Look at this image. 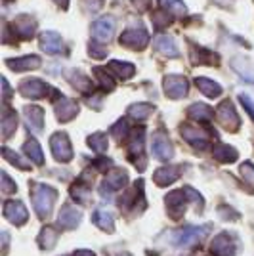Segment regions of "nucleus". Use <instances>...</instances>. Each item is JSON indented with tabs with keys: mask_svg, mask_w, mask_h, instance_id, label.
I'll list each match as a JSON object with an SVG mask.
<instances>
[{
	"mask_svg": "<svg viewBox=\"0 0 254 256\" xmlns=\"http://www.w3.org/2000/svg\"><path fill=\"white\" fill-rule=\"evenodd\" d=\"M56 197H58V192L54 188L44 184H32V204L40 218H46L50 214Z\"/></svg>",
	"mask_w": 254,
	"mask_h": 256,
	"instance_id": "1",
	"label": "nucleus"
},
{
	"mask_svg": "<svg viewBox=\"0 0 254 256\" xmlns=\"http://www.w3.org/2000/svg\"><path fill=\"white\" fill-rule=\"evenodd\" d=\"M148 42L149 32L142 23L124 29V31L120 32V36H118V44L124 46V48H130V50H144L148 46Z\"/></svg>",
	"mask_w": 254,
	"mask_h": 256,
	"instance_id": "2",
	"label": "nucleus"
},
{
	"mask_svg": "<svg viewBox=\"0 0 254 256\" xmlns=\"http://www.w3.org/2000/svg\"><path fill=\"white\" fill-rule=\"evenodd\" d=\"M208 234V228H193V226H188L184 230H176L168 234V241L174 246H191L195 243L201 241V237Z\"/></svg>",
	"mask_w": 254,
	"mask_h": 256,
	"instance_id": "3",
	"label": "nucleus"
},
{
	"mask_svg": "<svg viewBox=\"0 0 254 256\" xmlns=\"http://www.w3.org/2000/svg\"><path fill=\"white\" fill-rule=\"evenodd\" d=\"M216 118L230 132H237L239 126H241V118H239V115H237V111H235V107H233L230 100H224L222 104L216 107Z\"/></svg>",
	"mask_w": 254,
	"mask_h": 256,
	"instance_id": "4",
	"label": "nucleus"
},
{
	"mask_svg": "<svg viewBox=\"0 0 254 256\" xmlns=\"http://www.w3.org/2000/svg\"><path fill=\"white\" fill-rule=\"evenodd\" d=\"M50 148L56 160L60 162H69L73 159V148H71V142L67 138L65 132H56L52 138H50Z\"/></svg>",
	"mask_w": 254,
	"mask_h": 256,
	"instance_id": "5",
	"label": "nucleus"
},
{
	"mask_svg": "<svg viewBox=\"0 0 254 256\" xmlns=\"http://www.w3.org/2000/svg\"><path fill=\"white\" fill-rule=\"evenodd\" d=\"M162 88H164V94L170 100H182L184 96H188L190 82H188L186 76L182 75H166L162 80Z\"/></svg>",
	"mask_w": 254,
	"mask_h": 256,
	"instance_id": "6",
	"label": "nucleus"
},
{
	"mask_svg": "<svg viewBox=\"0 0 254 256\" xmlns=\"http://www.w3.org/2000/svg\"><path fill=\"white\" fill-rule=\"evenodd\" d=\"M115 34V20L111 16H102L92 23V38L98 44H106Z\"/></svg>",
	"mask_w": 254,
	"mask_h": 256,
	"instance_id": "7",
	"label": "nucleus"
},
{
	"mask_svg": "<svg viewBox=\"0 0 254 256\" xmlns=\"http://www.w3.org/2000/svg\"><path fill=\"white\" fill-rule=\"evenodd\" d=\"M50 92V86L42 82L40 78H25L20 84V94L23 98H29V100H40L46 98V94Z\"/></svg>",
	"mask_w": 254,
	"mask_h": 256,
	"instance_id": "8",
	"label": "nucleus"
},
{
	"mask_svg": "<svg viewBox=\"0 0 254 256\" xmlns=\"http://www.w3.org/2000/svg\"><path fill=\"white\" fill-rule=\"evenodd\" d=\"M151 151L159 160H168L174 155V148L164 132H155L151 138Z\"/></svg>",
	"mask_w": 254,
	"mask_h": 256,
	"instance_id": "9",
	"label": "nucleus"
},
{
	"mask_svg": "<svg viewBox=\"0 0 254 256\" xmlns=\"http://www.w3.org/2000/svg\"><path fill=\"white\" fill-rule=\"evenodd\" d=\"M12 27H14V32H16L20 38H23V40H29V38H32V36H34V31H36V22L32 20L31 16L22 14V16L14 18Z\"/></svg>",
	"mask_w": 254,
	"mask_h": 256,
	"instance_id": "10",
	"label": "nucleus"
},
{
	"mask_svg": "<svg viewBox=\"0 0 254 256\" xmlns=\"http://www.w3.org/2000/svg\"><path fill=\"white\" fill-rule=\"evenodd\" d=\"M56 117L58 120H62V122H69V120H73L76 115H78V106H76V102H73L71 98L67 96H60V100L56 102Z\"/></svg>",
	"mask_w": 254,
	"mask_h": 256,
	"instance_id": "11",
	"label": "nucleus"
},
{
	"mask_svg": "<svg viewBox=\"0 0 254 256\" xmlns=\"http://www.w3.org/2000/svg\"><path fill=\"white\" fill-rule=\"evenodd\" d=\"M182 138L186 140V142H190L193 148H199V150H204L208 146V134L202 128L184 124L182 126Z\"/></svg>",
	"mask_w": 254,
	"mask_h": 256,
	"instance_id": "12",
	"label": "nucleus"
},
{
	"mask_svg": "<svg viewBox=\"0 0 254 256\" xmlns=\"http://www.w3.org/2000/svg\"><path fill=\"white\" fill-rule=\"evenodd\" d=\"M38 40H40V48H42L46 54H50V56L62 54V50H64V38H62L60 32L44 31Z\"/></svg>",
	"mask_w": 254,
	"mask_h": 256,
	"instance_id": "13",
	"label": "nucleus"
},
{
	"mask_svg": "<svg viewBox=\"0 0 254 256\" xmlns=\"http://www.w3.org/2000/svg\"><path fill=\"white\" fill-rule=\"evenodd\" d=\"M6 65L16 73H23V71H32L38 69L42 65V60L38 56H23V58H14V60H6Z\"/></svg>",
	"mask_w": 254,
	"mask_h": 256,
	"instance_id": "14",
	"label": "nucleus"
},
{
	"mask_svg": "<svg viewBox=\"0 0 254 256\" xmlns=\"http://www.w3.org/2000/svg\"><path fill=\"white\" fill-rule=\"evenodd\" d=\"M4 216H6L10 222H14V224L22 226L27 222L29 212H27V208H25L20 201H8V203L4 204Z\"/></svg>",
	"mask_w": 254,
	"mask_h": 256,
	"instance_id": "15",
	"label": "nucleus"
},
{
	"mask_svg": "<svg viewBox=\"0 0 254 256\" xmlns=\"http://www.w3.org/2000/svg\"><path fill=\"white\" fill-rule=\"evenodd\" d=\"M191 48V62L197 65H218L220 58L214 52L206 50V48H201V46H195V44H190Z\"/></svg>",
	"mask_w": 254,
	"mask_h": 256,
	"instance_id": "16",
	"label": "nucleus"
},
{
	"mask_svg": "<svg viewBox=\"0 0 254 256\" xmlns=\"http://www.w3.org/2000/svg\"><path fill=\"white\" fill-rule=\"evenodd\" d=\"M25 122H27L29 130H32L34 134L42 132V128H44V111L40 109V107H36V106L25 107Z\"/></svg>",
	"mask_w": 254,
	"mask_h": 256,
	"instance_id": "17",
	"label": "nucleus"
},
{
	"mask_svg": "<svg viewBox=\"0 0 254 256\" xmlns=\"http://www.w3.org/2000/svg\"><path fill=\"white\" fill-rule=\"evenodd\" d=\"M153 46H155L157 52L162 54V56H166V58H178V56H180L178 44H176V40H174L172 36H168V34H159V36L155 38Z\"/></svg>",
	"mask_w": 254,
	"mask_h": 256,
	"instance_id": "18",
	"label": "nucleus"
},
{
	"mask_svg": "<svg viewBox=\"0 0 254 256\" xmlns=\"http://www.w3.org/2000/svg\"><path fill=\"white\" fill-rule=\"evenodd\" d=\"M128 176L124 170H113L107 174V178L104 180V184H102V193L106 195L111 192H116V190H122V186L126 184Z\"/></svg>",
	"mask_w": 254,
	"mask_h": 256,
	"instance_id": "19",
	"label": "nucleus"
},
{
	"mask_svg": "<svg viewBox=\"0 0 254 256\" xmlns=\"http://www.w3.org/2000/svg\"><path fill=\"white\" fill-rule=\"evenodd\" d=\"M186 197H188V193L186 192L168 193V197H166V206H168L170 214H172L174 218L182 216L184 210H186Z\"/></svg>",
	"mask_w": 254,
	"mask_h": 256,
	"instance_id": "20",
	"label": "nucleus"
},
{
	"mask_svg": "<svg viewBox=\"0 0 254 256\" xmlns=\"http://www.w3.org/2000/svg\"><path fill=\"white\" fill-rule=\"evenodd\" d=\"M232 67L237 75L243 78L244 82L248 84H254V67H250V64L244 60V58H233L232 60Z\"/></svg>",
	"mask_w": 254,
	"mask_h": 256,
	"instance_id": "21",
	"label": "nucleus"
},
{
	"mask_svg": "<svg viewBox=\"0 0 254 256\" xmlns=\"http://www.w3.org/2000/svg\"><path fill=\"white\" fill-rule=\"evenodd\" d=\"M142 153H144V128L134 130V134L130 138V144H128V155H130V159L134 160L136 164H138V157L144 159Z\"/></svg>",
	"mask_w": 254,
	"mask_h": 256,
	"instance_id": "22",
	"label": "nucleus"
},
{
	"mask_svg": "<svg viewBox=\"0 0 254 256\" xmlns=\"http://www.w3.org/2000/svg\"><path fill=\"white\" fill-rule=\"evenodd\" d=\"M180 172H182L180 166H172L170 164V166H162L159 170H155L153 178H155V182L159 186H168V184H172V182H176L180 178Z\"/></svg>",
	"mask_w": 254,
	"mask_h": 256,
	"instance_id": "23",
	"label": "nucleus"
},
{
	"mask_svg": "<svg viewBox=\"0 0 254 256\" xmlns=\"http://www.w3.org/2000/svg\"><path fill=\"white\" fill-rule=\"evenodd\" d=\"M195 86L208 98H218L222 94V86L218 84L216 80H212V78H206V76H197L195 78Z\"/></svg>",
	"mask_w": 254,
	"mask_h": 256,
	"instance_id": "24",
	"label": "nucleus"
},
{
	"mask_svg": "<svg viewBox=\"0 0 254 256\" xmlns=\"http://www.w3.org/2000/svg\"><path fill=\"white\" fill-rule=\"evenodd\" d=\"M109 71L111 73H115L118 78H122V80H128V78H132V76L136 75V67L132 64H128V62H118V60H113V62H109Z\"/></svg>",
	"mask_w": 254,
	"mask_h": 256,
	"instance_id": "25",
	"label": "nucleus"
},
{
	"mask_svg": "<svg viewBox=\"0 0 254 256\" xmlns=\"http://www.w3.org/2000/svg\"><path fill=\"white\" fill-rule=\"evenodd\" d=\"M80 222V212L73 208V206H69V204H65L64 208H62V212H60V224L67 228V230H73L76 228Z\"/></svg>",
	"mask_w": 254,
	"mask_h": 256,
	"instance_id": "26",
	"label": "nucleus"
},
{
	"mask_svg": "<svg viewBox=\"0 0 254 256\" xmlns=\"http://www.w3.org/2000/svg\"><path fill=\"white\" fill-rule=\"evenodd\" d=\"M188 115L195 120H199V122H206L214 117V111H212V107L204 106V104H191L188 107Z\"/></svg>",
	"mask_w": 254,
	"mask_h": 256,
	"instance_id": "27",
	"label": "nucleus"
},
{
	"mask_svg": "<svg viewBox=\"0 0 254 256\" xmlns=\"http://www.w3.org/2000/svg\"><path fill=\"white\" fill-rule=\"evenodd\" d=\"M212 155H214V159L218 160V162H233L239 157L237 150L232 148V146H226V144H218L214 148V151H212Z\"/></svg>",
	"mask_w": 254,
	"mask_h": 256,
	"instance_id": "28",
	"label": "nucleus"
},
{
	"mask_svg": "<svg viewBox=\"0 0 254 256\" xmlns=\"http://www.w3.org/2000/svg\"><path fill=\"white\" fill-rule=\"evenodd\" d=\"M67 80L71 82L73 88H76L78 92H88L90 88H92V80L84 75V73H80V71H69L67 73Z\"/></svg>",
	"mask_w": 254,
	"mask_h": 256,
	"instance_id": "29",
	"label": "nucleus"
},
{
	"mask_svg": "<svg viewBox=\"0 0 254 256\" xmlns=\"http://www.w3.org/2000/svg\"><path fill=\"white\" fill-rule=\"evenodd\" d=\"M16 128H18V115H16V111L6 107L4 113H2V136L10 138L12 134L16 132Z\"/></svg>",
	"mask_w": 254,
	"mask_h": 256,
	"instance_id": "30",
	"label": "nucleus"
},
{
	"mask_svg": "<svg viewBox=\"0 0 254 256\" xmlns=\"http://www.w3.org/2000/svg\"><path fill=\"white\" fill-rule=\"evenodd\" d=\"M212 250L220 256H233V243L230 239V235H218L214 239V243H212Z\"/></svg>",
	"mask_w": 254,
	"mask_h": 256,
	"instance_id": "31",
	"label": "nucleus"
},
{
	"mask_svg": "<svg viewBox=\"0 0 254 256\" xmlns=\"http://www.w3.org/2000/svg\"><path fill=\"white\" fill-rule=\"evenodd\" d=\"M23 151H25V155H27L34 164H42L44 162L42 150H40V146H38V142H36V140H32V138L27 140V142H25V146H23Z\"/></svg>",
	"mask_w": 254,
	"mask_h": 256,
	"instance_id": "32",
	"label": "nucleus"
},
{
	"mask_svg": "<svg viewBox=\"0 0 254 256\" xmlns=\"http://www.w3.org/2000/svg\"><path fill=\"white\" fill-rule=\"evenodd\" d=\"M151 113H153V106L151 104H144V102H140V104H134V106L128 107V115L132 118H138V120H146V118L151 117Z\"/></svg>",
	"mask_w": 254,
	"mask_h": 256,
	"instance_id": "33",
	"label": "nucleus"
},
{
	"mask_svg": "<svg viewBox=\"0 0 254 256\" xmlns=\"http://www.w3.org/2000/svg\"><path fill=\"white\" fill-rule=\"evenodd\" d=\"M94 76L98 78V82L102 84V88L104 90H113L115 88V78L111 76V73L107 71V69H104V67H94Z\"/></svg>",
	"mask_w": 254,
	"mask_h": 256,
	"instance_id": "34",
	"label": "nucleus"
},
{
	"mask_svg": "<svg viewBox=\"0 0 254 256\" xmlns=\"http://www.w3.org/2000/svg\"><path fill=\"white\" fill-rule=\"evenodd\" d=\"M92 218H94V224L98 228H102L106 232H113V216L107 212V210L100 208V210H96Z\"/></svg>",
	"mask_w": 254,
	"mask_h": 256,
	"instance_id": "35",
	"label": "nucleus"
},
{
	"mask_svg": "<svg viewBox=\"0 0 254 256\" xmlns=\"http://www.w3.org/2000/svg\"><path fill=\"white\" fill-rule=\"evenodd\" d=\"M159 6L160 10L168 12V14H174V16H184L188 8L182 0H159Z\"/></svg>",
	"mask_w": 254,
	"mask_h": 256,
	"instance_id": "36",
	"label": "nucleus"
},
{
	"mask_svg": "<svg viewBox=\"0 0 254 256\" xmlns=\"http://www.w3.org/2000/svg\"><path fill=\"white\" fill-rule=\"evenodd\" d=\"M88 146L96 151V153H104L107 150V134L104 132H96L88 138Z\"/></svg>",
	"mask_w": 254,
	"mask_h": 256,
	"instance_id": "37",
	"label": "nucleus"
},
{
	"mask_svg": "<svg viewBox=\"0 0 254 256\" xmlns=\"http://www.w3.org/2000/svg\"><path fill=\"white\" fill-rule=\"evenodd\" d=\"M56 241H58V232L54 228H44L42 234H40V239H38L40 246L42 248H52L56 245Z\"/></svg>",
	"mask_w": 254,
	"mask_h": 256,
	"instance_id": "38",
	"label": "nucleus"
},
{
	"mask_svg": "<svg viewBox=\"0 0 254 256\" xmlns=\"http://www.w3.org/2000/svg\"><path fill=\"white\" fill-rule=\"evenodd\" d=\"M2 153H4V159L10 160L14 166H18V168H22V170H29V168H31V166H29V164H27V162H25L18 153H14V151L8 150V148H4Z\"/></svg>",
	"mask_w": 254,
	"mask_h": 256,
	"instance_id": "39",
	"label": "nucleus"
},
{
	"mask_svg": "<svg viewBox=\"0 0 254 256\" xmlns=\"http://www.w3.org/2000/svg\"><path fill=\"white\" fill-rule=\"evenodd\" d=\"M170 20H172V16H170L168 12H164V10H159V12H155L153 14V22H155V27H166V25H170Z\"/></svg>",
	"mask_w": 254,
	"mask_h": 256,
	"instance_id": "40",
	"label": "nucleus"
},
{
	"mask_svg": "<svg viewBox=\"0 0 254 256\" xmlns=\"http://www.w3.org/2000/svg\"><path fill=\"white\" fill-rule=\"evenodd\" d=\"M88 50H90V56L92 58H96V60H104V58H107V48L104 46V44H98V42H90V46H88Z\"/></svg>",
	"mask_w": 254,
	"mask_h": 256,
	"instance_id": "41",
	"label": "nucleus"
},
{
	"mask_svg": "<svg viewBox=\"0 0 254 256\" xmlns=\"http://www.w3.org/2000/svg\"><path fill=\"white\" fill-rule=\"evenodd\" d=\"M104 2L106 0H80V4L84 6V12H88V14H98L104 8Z\"/></svg>",
	"mask_w": 254,
	"mask_h": 256,
	"instance_id": "42",
	"label": "nucleus"
},
{
	"mask_svg": "<svg viewBox=\"0 0 254 256\" xmlns=\"http://www.w3.org/2000/svg\"><path fill=\"white\" fill-rule=\"evenodd\" d=\"M18 190L16 188V182L10 180V176L6 174V172H2V192L4 193H14Z\"/></svg>",
	"mask_w": 254,
	"mask_h": 256,
	"instance_id": "43",
	"label": "nucleus"
},
{
	"mask_svg": "<svg viewBox=\"0 0 254 256\" xmlns=\"http://www.w3.org/2000/svg\"><path fill=\"white\" fill-rule=\"evenodd\" d=\"M241 174H243V178L246 182L254 184V164L252 162H244L243 166H241Z\"/></svg>",
	"mask_w": 254,
	"mask_h": 256,
	"instance_id": "44",
	"label": "nucleus"
},
{
	"mask_svg": "<svg viewBox=\"0 0 254 256\" xmlns=\"http://www.w3.org/2000/svg\"><path fill=\"white\" fill-rule=\"evenodd\" d=\"M71 193H73L74 199H78V201H82V203L88 201V190L82 188V186H74L73 190H71Z\"/></svg>",
	"mask_w": 254,
	"mask_h": 256,
	"instance_id": "45",
	"label": "nucleus"
},
{
	"mask_svg": "<svg viewBox=\"0 0 254 256\" xmlns=\"http://www.w3.org/2000/svg\"><path fill=\"white\" fill-rule=\"evenodd\" d=\"M126 130H128L126 120H118L115 126H113V130H111V132H113V136H115L116 140H120V132H122V134H126Z\"/></svg>",
	"mask_w": 254,
	"mask_h": 256,
	"instance_id": "46",
	"label": "nucleus"
},
{
	"mask_svg": "<svg viewBox=\"0 0 254 256\" xmlns=\"http://www.w3.org/2000/svg\"><path fill=\"white\" fill-rule=\"evenodd\" d=\"M241 104H243V107L248 111V115L254 118V102L250 100V96H246V94H241Z\"/></svg>",
	"mask_w": 254,
	"mask_h": 256,
	"instance_id": "47",
	"label": "nucleus"
},
{
	"mask_svg": "<svg viewBox=\"0 0 254 256\" xmlns=\"http://www.w3.org/2000/svg\"><path fill=\"white\" fill-rule=\"evenodd\" d=\"M0 82H2V98L8 102V100H10V86H8V80L2 76V80H0Z\"/></svg>",
	"mask_w": 254,
	"mask_h": 256,
	"instance_id": "48",
	"label": "nucleus"
},
{
	"mask_svg": "<svg viewBox=\"0 0 254 256\" xmlns=\"http://www.w3.org/2000/svg\"><path fill=\"white\" fill-rule=\"evenodd\" d=\"M134 4H136V8H138L140 12L148 10V6L151 4V0H132Z\"/></svg>",
	"mask_w": 254,
	"mask_h": 256,
	"instance_id": "49",
	"label": "nucleus"
},
{
	"mask_svg": "<svg viewBox=\"0 0 254 256\" xmlns=\"http://www.w3.org/2000/svg\"><path fill=\"white\" fill-rule=\"evenodd\" d=\"M54 2H56V4H58V6H62V8H69V0H54Z\"/></svg>",
	"mask_w": 254,
	"mask_h": 256,
	"instance_id": "50",
	"label": "nucleus"
},
{
	"mask_svg": "<svg viewBox=\"0 0 254 256\" xmlns=\"http://www.w3.org/2000/svg\"><path fill=\"white\" fill-rule=\"evenodd\" d=\"M74 256H94V252H90V250H78V252H74Z\"/></svg>",
	"mask_w": 254,
	"mask_h": 256,
	"instance_id": "51",
	"label": "nucleus"
},
{
	"mask_svg": "<svg viewBox=\"0 0 254 256\" xmlns=\"http://www.w3.org/2000/svg\"><path fill=\"white\" fill-rule=\"evenodd\" d=\"M116 256H132V254H128V252H120V254H116Z\"/></svg>",
	"mask_w": 254,
	"mask_h": 256,
	"instance_id": "52",
	"label": "nucleus"
}]
</instances>
